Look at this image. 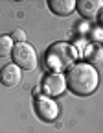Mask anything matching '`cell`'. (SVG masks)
I'll return each mask as SVG.
<instances>
[{
    "instance_id": "cell-9",
    "label": "cell",
    "mask_w": 103,
    "mask_h": 133,
    "mask_svg": "<svg viewBox=\"0 0 103 133\" xmlns=\"http://www.w3.org/2000/svg\"><path fill=\"white\" fill-rule=\"evenodd\" d=\"M101 48L98 46V44H92V46H89V52H87V59H89V65L90 66H96V65H99L101 63Z\"/></svg>"
},
{
    "instance_id": "cell-1",
    "label": "cell",
    "mask_w": 103,
    "mask_h": 133,
    "mask_svg": "<svg viewBox=\"0 0 103 133\" xmlns=\"http://www.w3.org/2000/svg\"><path fill=\"white\" fill-rule=\"evenodd\" d=\"M98 70L89 63H79L68 69L66 72V87L70 89L76 96H89L98 89Z\"/></svg>"
},
{
    "instance_id": "cell-8",
    "label": "cell",
    "mask_w": 103,
    "mask_h": 133,
    "mask_svg": "<svg viewBox=\"0 0 103 133\" xmlns=\"http://www.w3.org/2000/svg\"><path fill=\"white\" fill-rule=\"evenodd\" d=\"M48 8L52 9V13H55L59 17H68V15L74 13L76 2H74V0H50Z\"/></svg>"
},
{
    "instance_id": "cell-3",
    "label": "cell",
    "mask_w": 103,
    "mask_h": 133,
    "mask_svg": "<svg viewBox=\"0 0 103 133\" xmlns=\"http://www.w3.org/2000/svg\"><path fill=\"white\" fill-rule=\"evenodd\" d=\"M11 57H13V65H17L19 69L33 70L37 66V54L33 46L28 43H17L11 50Z\"/></svg>"
},
{
    "instance_id": "cell-11",
    "label": "cell",
    "mask_w": 103,
    "mask_h": 133,
    "mask_svg": "<svg viewBox=\"0 0 103 133\" xmlns=\"http://www.w3.org/2000/svg\"><path fill=\"white\" fill-rule=\"evenodd\" d=\"M9 37H11V41H17V43H26V31L17 28V30H13V33Z\"/></svg>"
},
{
    "instance_id": "cell-4",
    "label": "cell",
    "mask_w": 103,
    "mask_h": 133,
    "mask_svg": "<svg viewBox=\"0 0 103 133\" xmlns=\"http://www.w3.org/2000/svg\"><path fill=\"white\" fill-rule=\"evenodd\" d=\"M35 111H37V115L41 116V118L46 120V122H52V120H55L57 116H59V107H57V104H55L52 98L44 96V94L35 98Z\"/></svg>"
},
{
    "instance_id": "cell-5",
    "label": "cell",
    "mask_w": 103,
    "mask_h": 133,
    "mask_svg": "<svg viewBox=\"0 0 103 133\" xmlns=\"http://www.w3.org/2000/svg\"><path fill=\"white\" fill-rule=\"evenodd\" d=\"M41 87L44 91V96L50 98V96H61L66 89V83H64V78L61 74H52L50 72L48 76H44Z\"/></svg>"
},
{
    "instance_id": "cell-2",
    "label": "cell",
    "mask_w": 103,
    "mask_h": 133,
    "mask_svg": "<svg viewBox=\"0 0 103 133\" xmlns=\"http://www.w3.org/2000/svg\"><path fill=\"white\" fill-rule=\"evenodd\" d=\"M76 48L68 43H54L44 54V66L52 74H61L63 70H68L76 63Z\"/></svg>"
},
{
    "instance_id": "cell-10",
    "label": "cell",
    "mask_w": 103,
    "mask_h": 133,
    "mask_svg": "<svg viewBox=\"0 0 103 133\" xmlns=\"http://www.w3.org/2000/svg\"><path fill=\"white\" fill-rule=\"evenodd\" d=\"M13 50V41L9 35H0V57H6Z\"/></svg>"
},
{
    "instance_id": "cell-6",
    "label": "cell",
    "mask_w": 103,
    "mask_h": 133,
    "mask_svg": "<svg viewBox=\"0 0 103 133\" xmlns=\"http://www.w3.org/2000/svg\"><path fill=\"white\" fill-rule=\"evenodd\" d=\"M22 78V72L20 69L17 65H6L2 66V70H0V83L6 87H15V85H19V81Z\"/></svg>"
},
{
    "instance_id": "cell-7",
    "label": "cell",
    "mask_w": 103,
    "mask_h": 133,
    "mask_svg": "<svg viewBox=\"0 0 103 133\" xmlns=\"http://www.w3.org/2000/svg\"><path fill=\"white\" fill-rule=\"evenodd\" d=\"M101 6H103L101 0H79V2H76V9L79 11V15L90 21L98 17Z\"/></svg>"
}]
</instances>
